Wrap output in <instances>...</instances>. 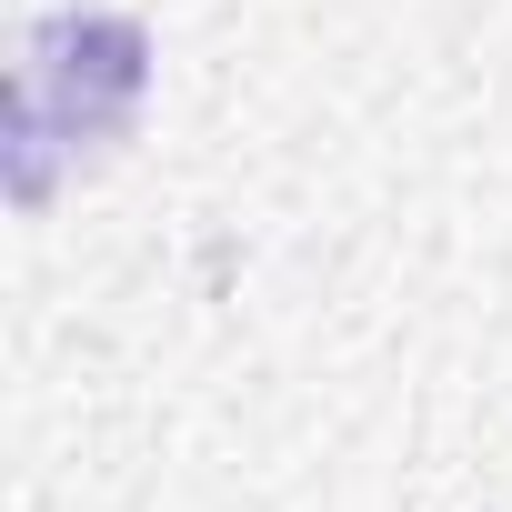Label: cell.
Listing matches in <instances>:
<instances>
[{
    "instance_id": "6da1fadb",
    "label": "cell",
    "mask_w": 512,
    "mask_h": 512,
    "mask_svg": "<svg viewBox=\"0 0 512 512\" xmlns=\"http://www.w3.org/2000/svg\"><path fill=\"white\" fill-rule=\"evenodd\" d=\"M141 91H151V41H141V21L51 11V21L21 41V71H11V131H0L11 201L41 211L71 161H101V151L131 131Z\"/></svg>"
}]
</instances>
